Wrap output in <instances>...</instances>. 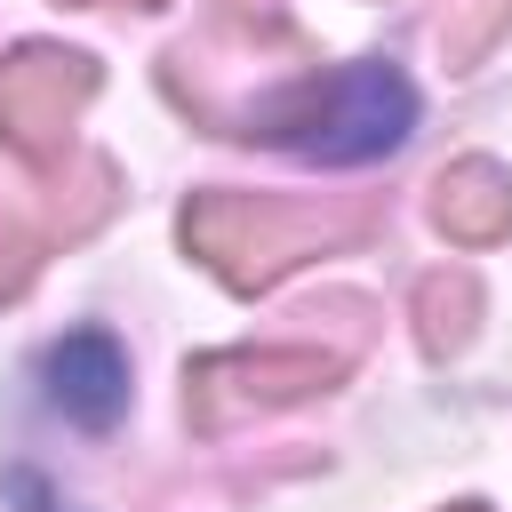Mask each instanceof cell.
Segmentation results:
<instances>
[{
	"label": "cell",
	"instance_id": "1",
	"mask_svg": "<svg viewBox=\"0 0 512 512\" xmlns=\"http://www.w3.org/2000/svg\"><path fill=\"white\" fill-rule=\"evenodd\" d=\"M408 120H416L408 80L376 64V72H344V80L328 88V104L312 96L304 120H296V144H304L312 160H368V152H392V144L408 136Z\"/></svg>",
	"mask_w": 512,
	"mask_h": 512
},
{
	"label": "cell",
	"instance_id": "2",
	"mask_svg": "<svg viewBox=\"0 0 512 512\" xmlns=\"http://www.w3.org/2000/svg\"><path fill=\"white\" fill-rule=\"evenodd\" d=\"M48 392H56L64 416H80V424L104 432L128 408V360H120V344L112 336H64L48 352Z\"/></svg>",
	"mask_w": 512,
	"mask_h": 512
}]
</instances>
